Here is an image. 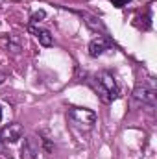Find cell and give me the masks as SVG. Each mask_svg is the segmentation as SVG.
Instances as JSON below:
<instances>
[{"instance_id": "3", "label": "cell", "mask_w": 157, "mask_h": 159, "mask_svg": "<svg viewBox=\"0 0 157 159\" xmlns=\"http://www.w3.org/2000/svg\"><path fill=\"white\" fill-rule=\"evenodd\" d=\"M133 98L137 104L144 106V107H150L154 109L157 104V87H155V81L152 78H146V80H139L135 89H133Z\"/></svg>"}, {"instance_id": "14", "label": "cell", "mask_w": 157, "mask_h": 159, "mask_svg": "<svg viewBox=\"0 0 157 159\" xmlns=\"http://www.w3.org/2000/svg\"><path fill=\"white\" fill-rule=\"evenodd\" d=\"M0 122H2V106H0Z\"/></svg>"}, {"instance_id": "12", "label": "cell", "mask_w": 157, "mask_h": 159, "mask_svg": "<svg viewBox=\"0 0 157 159\" xmlns=\"http://www.w3.org/2000/svg\"><path fill=\"white\" fill-rule=\"evenodd\" d=\"M0 154H6V144L0 141Z\"/></svg>"}, {"instance_id": "8", "label": "cell", "mask_w": 157, "mask_h": 159, "mask_svg": "<svg viewBox=\"0 0 157 159\" xmlns=\"http://www.w3.org/2000/svg\"><path fill=\"white\" fill-rule=\"evenodd\" d=\"M81 19H85V24L92 30V32H100V34H105V26H104V22L98 19V17H94V15H91V13H87V11H76Z\"/></svg>"}, {"instance_id": "1", "label": "cell", "mask_w": 157, "mask_h": 159, "mask_svg": "<svg viewBox=\"0 0 157 159\" xmlns=\"http://www.w3.org/2000/svg\"><path fill=\"white\" fill-rule=\"evenodd\" d=\"M87 83L91 85V89L98 94V98L104 102V104H113L120 96V87H118L117 80L111 72L107 70H102V72H94L91 74Z\"/></svg>"}, {"instance_id": "5", "label": "cell", "mask_w": 157, "mask_h": 159, "mask_svg": "<svg viewBox=\"0 0 157 159\" xmlns=\"http://www.w3.org/2000/svg\"><path fill=\"white\" fill-rule=\"evenodd\" d=\"M111 46H113V41L109 39L105 34H100L98 37H94V39L89 43V56L91 57H98L105 50H109Z\"/></svg>"}, {"instance_id": "6", "label": "cell", "mask_w": 157, "mask_h": 159, "mask_svg": "<svg viewBox=\"0 0 157 159\" xmlns=\"http://www.w3.org/2000/svg\"><path fill=\"white\" fill-rule=\"evenodd\" d=\"M39 150H41L39 139H37L35 135H28V137L24 139L22 148H20V154H22L20 157H22V159H37Z\"/></svg>"}, {"instance_id": "11", "label": "cell", "mask_w": 157, "mask_h": 159, "mask_svg": "<svg viewBox=\"0 0 157 159\" xmlns=\"http://www.w3.org/2000/svg\"><path fill=\"white\" fill-rule=\"evenodd\" d=\"M109 2H111L115 7H124V6H128L131 0H109Z\"/></svg>"}, {"instance_id": "2", "label": "cell", "mask_w": 157, "mask_h": 159, "mask_svg": "<svg viewBox=\"0 0 157 159\" xmlns=\"http://www.w3.org/2000/svg\"><path fill=\"white\" fill-rule=\"evenodd\" d=\"M67 120L74 129L81 133H91L96 126V113L89 107H70L67 111Z\"/></svg>"}, {"instance_id": "4", "label": "cell", "mask_w": 157, "mask_h": 159, "mask_svg": "<svg viewBox=\"0 0 157 159\" xmlns=\"http://www.w3.org/2000/svg\"><path fill=\"white\" fill-rule=\"evenodd\" d=\"M22 137H24V128H22L19 122L7 124L6 128L0 129V141H2L4 144H15V143H19Z\"/></svg>"}, {"instance_id": "7", "label": "cell", "mask_w": 157, "mask_h": 159, "mask_svg": "<svg viewBox=\"0 0 157 159\" xmlns=\"http://www.w3.org/2000/svg\"><path fill=\"white\" fill-rule=\"evenodd\" d=\"M30 32L37 37L41 46H44V48H48V46H52L54 44V35L50 34V30H44V28H35L34 24H30Z\"/></svg>"}, {"instance_id": "13", "label": "cell", "mask_w": 157, "mask_h": 159, "mask_svg": "<svg viewBox=\"0 0 157 159\" xmlns=\"http://www.w3.org/2000/svg\"><path fill=\"white\" fill-rule=\"evenodd\" d=\"M4 80H6V74H4V72H2V70H0V83H2V81H4Z\"/></svg>"}, {"instance_id": "10", "label": "cell", "mask_w": 157, "mask_h": 159, "mask_svg": "<svg viewBox=\"0 0 157 159\" xmlns=\"http://www.w3.org/2000/svg\"><path fill=\"white\" fill-rule=\"evenodd\" d=\"M9 50L11 52H15V54H19L20 52V43L17 37H9Z\"/></svg>"}, {"instance_id": "9", "label": "cell", "mask_w": 157, "mask_h": 159, "mask_svg": "<svg viewBox=\"0 0 157 159\" xmlns=\"http://www.w3.org/2000/svg\"><path fill=\"white\" fill-rule=\"evenodd\" d=\"M44 17H46V11H44V9H39V11H35V13L30 17V24H37V22H41Z\"/></svg>"}]
</instances>
